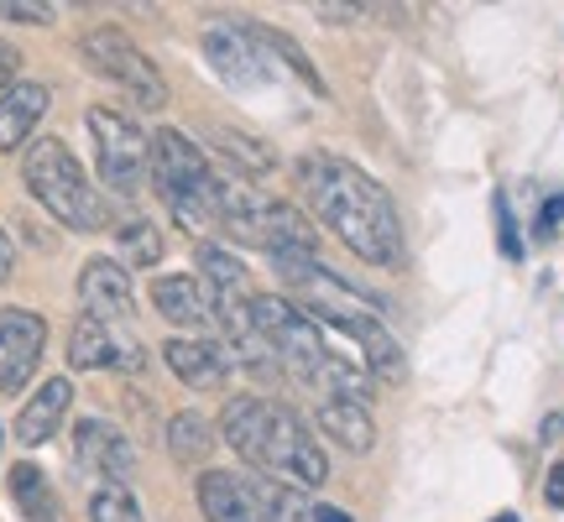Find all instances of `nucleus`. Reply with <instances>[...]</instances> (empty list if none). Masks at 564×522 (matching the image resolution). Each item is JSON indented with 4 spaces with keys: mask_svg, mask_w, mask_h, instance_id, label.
Instances as JSON below:
<instances>
[{
    "mask_svg": "<svg viewBox=\"0 0 564 522\" xmlns=\"http://www.w3.org/2000/svg\"><path fill=\"white\" fill-rule=\"evenodd\" d=\"M497 241H502V257H523V241H518V220H512V204L507 194H497Z\"/></svg>",
    "mask_w": 564,
    "mask_h": 522,
    "instance_id": "26",
    "label": "nucleus"
},
{
    "mask_svg": "<svg viewBox=\"0 0 564 522\" xmlns=\"http://www.w3.org/2000/svg\"><path fill=\"white\" fill-rule=\"evenodd\" d=\"M79 58L89 63L100 79L121 84L141 110H162V105H167V79H162V68L141 53L137 42L126 37L121 26H95V32H84Z\"/></svg>",
    "mask_w": 564,
    "mask_h": 522,
    "instance_id": "6",
    "label": "nucleus"
},
{
    "mask_svg": "<svg viewBox=\"0 0 564 522\" xmlns=\"http://www.w3.org/2000/svg\"><path fill=\"white\" fill-rule=\"evenodd\" d=\"M79 303H84V314H89V319H100V324H126V319H131L137 293H131V278H126L121 261H116V257L84 261Z\"/></svg>",
    "mask_w": 564,
    "mask_h": 522,
    "instance_id": "12",
    "label": "nucleus"
},
{
    "mask_svg": "<svg viewBox=\"0 0 564 522\" xmlns=\"http://www.w3.org/2000/svg\"><path fill=\"white\" fill-rule=\"evenodd\" d=\"M209 444H215V428L199 413H173L167 418V449H173L178 465H204L209 460Z\"/></svg>",
    "mask_w": 564,
    "mask_h": 522,
    "instance_id": "22",
    "label": "nucleus"
},
{
    "mask_svg": "<svg viewBox=\"0 0 564 522\" xmlns=\"http://www.w3.org/2000/svg\"><path fill=\"white\" fill-rule=\"evenodd\" d=\"M257 502L267 507L272 522H314V502L303 497V486H288V481H251Z\"/></svg>",
    "mask_w": 564,
    "mask_h": 522,
    "instance_id": "24",
    "label": "nucleus"
},
{
    "mask_svg": "<svg viewBox=\"0 0 564 522\" xmlns=\"http://www.w3.org/2000/svg\"><path fill=\"white\" fill-rule=\"evenodd\" d=\"M68 407H74V382H68V377H53V382H42L32 398L21 402V413H17V439L26 444V449L47 444V439H53V434L63 428V423H68Z\"/></svg>",
    "mask_w": 564,
    "mask_h": 522,
    "instance_id": "14",
    "label": "nucleus"
},
{
    "mask_svg": "<svg viewBox=\"0 0 564 522\" xmlns=\"http://www.w3.org/2000/svg\"><path fill=\"white\" fill-rule=\"evenodd\" d=\"M544 502L549 507H564V460L549 465V481H544Z\"/></svg>",
    "mask_w": 564,
    "mask_h": 522,
    "instance_id": "31",
    "label": "nucleus"
},
{
    "mask_svg": "<svg viewBox=\"0 0 564 522\" xmlns=\"http://www.w3.org/2000/svg\"><path fill=\"white\" fill-rule=\"evenodd\" d=\"M314 17L329 21V26H350V21L366 17V6H350V0H324V6H314Z\"/></svg>",
    "mask_w": 564,
    "mask_h": 522,
    "instance_id": "28",
    "label": "nucleus"
},
{
    "mask_svg": "<svg viewBox=\"0 0 564 522\" xmlns=\"http://www.w3.org/2000/svg\"><path fill=\"white\" fill-rule=\"evenodd\" d=\"M47 350V319L32 308H0V392H21Z\"/></svg>",
    "mask_w": 564,
    "mask_h": 522,
    "instance_id": "9",
    "label": "nucleus"
},
{
    "mask_svg": "<svg viewBox=\"0 0 564 522\" xmlns=\"http://www.w3.org/2000/svg\"><path fill=\"white\" fill-rule=\"evenodd\" d=\"M68 366L74 371H141V345L116 324L79 314V324L68 329Z\"/></svg>",
    "mask_w": 564,
    "mask_h": 522,
    "instance_id": "10",
    "label": "nucleus"
},
{
    "mask_svg": "<svg viewBox=\"0 0 564 522\" xmlns=\"http://www.w3.org/2000/svg\"><path fill=\"white\" fill-rule=\"evenodd\" d=\"M152 188L188 230H215L220 225V173L173 126L152 131Z\"/></svg>",
    "mask_w": 564,
    "mask_h": 522,
    "instance_id": "5",
    "label": "nucleus"
},
{
    "mask_svg": "<svg viewBox=\"0 0 564 522\" xmlns=\"http://www.w3.org/2000/svg\"><path fill=\"white\" fill-rule=\"evenodd\" d=\"M116 261L121 267H158L162 261V236L152 220H126L116 230Z\"/></svg>",
    "mask_w": 564,
    "mask_h": 522,
    "instance_id": "23",
    "label": "nucleus"
},
{
    "mask_svg": "<svg viewBox=\"0 0 564 522\" xmlns=\"http://www.w3.org/2000/svg\"><path fill=\"white\" fill-rule=\"evenodd\" d=\"M89 522H147V518H141V502L126 486H100L95 502H89Z\"/></svg>",
    "mask_w": 564,
    "mask_h": 522,
    "instance_id": "25",
    "label": "nucleus"
},
{
    "mask_svg": "<svg viewBox=\"0 0 564 522\" xmlns=\"http://www.w3.org/2000/svg\"><path fill=\"white\" fill-rule=\"evenodd\" d=\"M89 137H95V167L116 194H137L152 178V137L141 131L126 110L110 105H89Z\"/></svg>",
    "mask_w": 564,
    "mask_h": 522,
    "instance_id": "7",
    "label": "nucleus"
},
{
    "mask_svg": "<svg viewBox=\"0 0 564 522\" xmlns=\"http://www.w3.org/2000/svg\"><path fill=\"white\" fill-rule=\"evenodd\" d=\"M314 522H350V518H345V512H340V507H314Z\"/></svg>",
    "mask_w": 564,
    "mask_h": 522,
    "instance_id": "33",
    "label": "nucleus"
},
{
    "mask_svg": "<svg viewBox=\"0 0 564 522\" xmlns=\"http://www.w3.org/2000/svg\"><path fill=\"white\" fill-rule=\"evenodd\" d=\"M241 26H246V37H251V42H262V53H278V58L288 63L303 84H308V95H319V100L329 95V89H324V79H319V68L308 63V53H303L288 32H272V26H257V21H241Z\"/></svg>",
    "mask_w": 564,
    "mask_h": 522,
    "instance_id": "21",
    "label": "nucleus"
},
{
    "mask_svg": "<svg viewBox=\"0 0 564 522\" xmlns=\"http://www.w3.org/2000/svg\"><path fill=\"white\" fill-rule=\"evenodd\" d=\"M491 522H518V518H512V512H502V518H491Z\"/></svg>",
    "mask_w": 564,
    "mask_h": 522,
    "instance_id": "34",
    "label": "nucleus"
},
{
    "mask_svg": "<svg viewBox=\"0 0 564 522\" xmlns=\"http://www.w3.org/2000/svg\"><path fill=\"white\" fill-rule=\"evenodd\" d=\"M152 303H158V314L167 324H178V329H199L209 324V293H204V282L194 272H167V278L152 282Z\"/></svg>",
    "mask_w": 564,
    "mask_h": 522,
    "instance_id": "17",
    "label": "nucleus"
},
{
    "mask_svg": "<svg viewBox=\"0 0 564 522\" xmlns=\"http://www.w3.org/2000/svg\"><path fill=\"white\" fill-rule=\"evenodd\" d=\"M560 225H564V194H554V199L539 209V236H554Z\"/></svg>",
    "mask_w": 564,
    "mask_h": 522,
    "instance_id": "29",
    "label": "nucleus"
},
{
    "mask_svg": "<svg viewBox=\"0 0 564 522\" xmlns=\"http://www.w3.org/2000/svg\"><path fill=\"white\" fill-rule=\"evenodd\" d=\"M314 423H319V434H329V439L340 444V449H350V455H366V449L377 444V423H371V413H366V402L319 398Z\"/></svg>",
    "mask_w": 564,
    "mask_h": 522,
    "instance_id": "18",
    "label": "nucleus"
},
{
    "mask_svg": "<svg viewBox=\"0 0 564 522\" xmlns=\"http://www.w3.org/2000/svg\"><path fill=\"white\" fill-rule=\"evenodd\" d=\"M0 17L26 21V26H53V11H47V6H32V0H0Z\"/></svg>",
    "mask_w": 564,
    "mask_h": 522,
    "instance_id": "27",
    "label": "nucleus"
},
{
    "mask_svg": "<svg viewBox=\"0 0 564 522\" xmlns=\"http://www.w3.org/2000/svg\"><path fill=\"white\" fill-rule=\"evenodd\" d=\"M299 188L308 209L319 215V225L350 257H361L366 267H403L408 261V236L403 220H398V204L356 162L335 157V152H308L299 162Z\"/></svg>",
    "mask_w": 564,
    "mask_h": 522,
    "instance_id": "1",
    "label": "nucleus"
},
{
    "mask_svg": "<svg viewBox=\"0 0 564 522\" xmlns=\"http://www.w3.org/2000/svg\"><path fill=\"white\" fill-rule=\"evenodd\" d=\"M21 183H26V194H32L53 220L68 225V230H79V236L110 225V209H105L100 188L89 183L79 157H74L58 137H37L26 146V157H21Z\"/></svg>",
    "mask_w": 564,
    "mask_h": 522,
    "instance_id": "4",
    "label": "nucleus"
},
{
    "mask_svg": "<svg viewBox=\"0 0 564 522\" xmlns=\"http://www.w3.org/2000/svg\"><path fill=\"white\" fill-rule=\"evenodd\" d=\"M17 68H21V53L11 47V42H0V95L17 84Z\"/></svg>",
    "mask_w": 564,
    "mask_h": 522,
    "instance_id": "30",
    "label": "nucleus"
},
{
    "mask_svg": "<svg viewBox=\"0 0 564 522\" xmlns=\"http://www.w3.org/2000/svg\"><path fill=\"white\" fill-rule=\"evenodd\" d=\"M47 116V84L17 79L0 95V152H21Z\"/></svg>",
    "mask_w": 564,
    "mask_h": 522,
    "instance_id": "16",
    "label": "nucleus"
},
{
    "mask_svg": "<svg viewBox=\"0 0 564 522\" xmlns=\"http://www.w3.org/2000/svg\"><path fill=\"white\" fill-rule=\"evenodd\" d=\"M74 455H79V465L89 476H100V486H126L137 476V449H131V439L105 418H84L79 428H74Z\"/></svg>",
    "mask_w": 564,
    "mask_h": 522,
    "instance_id": "11",
    "label": "nucleus"
},
{
    "mask_svg": "<svg viewBox=\"0 0 564 522\" xmlns=\"http://www.w3.org/2000/svg\"><path fill=\"white\" fill-rule=\"evenodd\" d=\"M199 507L204 522H272L267 507L257 502L251 481L230 476V470H204L199 476Z\"/></svg>",
    "mask_w": 564,
    "mask_h": 522,
    "instance_id": "15",
    "label": "nucleus"
},
{
    "mask_svg": "<svg viewBox=\"0 0 564 522\" xmlns=\"http://www.w3.org/2000/svg\"><path fill=\"white\" fill-rule=\"evenodd\" d=\"M220 434L225 444L241 455L246 465H257L267 481H288V486H324L329 460L319 449V434L288 407L272 398H230L220 413Z\"/></svg>",
    "mask_w": 564,
    "mask_h": 522,
    "instance_id": "2",
    "label": "nucleus"
},
{
    "mask_svg": "<svg viewBox=\"0 0 564 522\" xmlns=\"http://www.w3.org/2000/svg\"><path fill=\"white\" fill-rule=\"evenodd\" d=\"M204 63H209L230 89H241V95L267 89V79H272L267 53L246 37L241 21H209V26H204Z\"/></svg>",
    "mask_w": 564,
    "mask_h": 522,
    "instance_id": "8",
    "label": "nucleus"
},
{
    "mask_svg": "<svg viewBox=\"0 0 564 522\" xmlns=\"http://www.w3.org/2000/svg\"><path fill=\"white\" fill-rule=\"evenodd\" d=\"M209 141H215V152H220L241 178H267L272 167H278V152L267 146V141L257 137H246V131H230V126H215L209 131Z\"/></svg>",
    "mask_w": 564,
    "mask_h": 522,
    "instance_id": "19",
    "label": "nucleus"
},
{
    "mask_svg": "<svg viewBox=\"0 0 564 522\" xmlns=\"http://www.w3.org/2000/svg\"><path fill=\"white\" fill-rule=\"evenodd\" d=\"M11 272H17V246H11V236L0 230V282H11Z\"/></svg>",
    "mask_w": 564,
    "mask_h": 522,
    "instance_id": "32",
    "label": "nucleus"
},
{
    "mask_svg": "<svg viewBox=\"0 0 564 522\" xmlns=\"http://www.w3.org/2000/svg\"><path fill=\"white\" fill-rule=\"evenodd\" d=\"M251 319H257V335L267 340L278 371H288L293 382L314 387V392H324V398H345V402L371 398V377H366V366H356L350 356H340L335 345L324 340L319 324L308 319L293 298L257 293V298H251Z\"/></svg>",
    "mask_w": 564,
    "mask_h": 522,
    "instance_id": "3",
    "label": "nucleus"
},
{
    "mask_svg": "<svg viewBox=\"0 0 564 522\" xmlns=\"http://www.w3.org/2000/svg\"><path fill=\"white\" fill-rule=\"evenodd\" d=\"M11 502L21 507L26 522H58V497H53L47 476H42L32 460H21L17 470H11Z\"/></svg>",
    "mask_w": 564,
    "mask_h": 522,
    "instance_id": "20",
    "label": "nucleus"
},
{
    "mask_svg": "<svg viewBox=\"0 0 564 522\" xmlns=\"http://www.w3.org/2000/svg\"><path fill=\"white\" fill-rule=\"evenodd\" d=\"M162 361H167V371H173L183 387H194V392H215V387L230 377V361L220 356V345L199 340V335L162 340Z\"/></svg>",
    "mask_w": 564,
    "mask_h": 522,
    "instance_id": "13",
    "label": "nucleus"
}]
</instances>
